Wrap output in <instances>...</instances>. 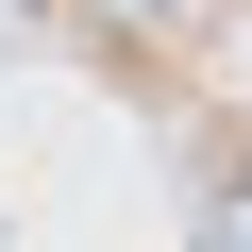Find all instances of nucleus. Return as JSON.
Wrapping results in <instances>:
<instances>
[{
	"label": "nucleus",
	"instance_id": "nucleus-1",
	"mask_svg": "<svg viewBox=\"0 0 252 252\" xmlns=\"http://www.w3.org/2000/svg\"><path fill=\"white\" fill-rule=\"evenodd\" d=\"M219 252H252V185H235V202H219Z\"/></svg>",
	"mask_w": 252,
	"mask_h": 252
}]
</instances>
